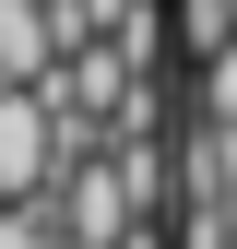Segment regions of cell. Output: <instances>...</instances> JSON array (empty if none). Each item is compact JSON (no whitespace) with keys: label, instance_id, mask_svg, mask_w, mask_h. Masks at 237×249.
<instances>
[{"label":"cell","instance_id":"obj_2","mask_svg":"<svg viewBox=\"0 0 237 249\" xmlns=\"http://www.w3.org/2000/svg\"><path fill=\"white\" fill-rule=\"evenodd\" d=\"M225 249H237V237H225Z\"/></svg>","mask_w":237,"mask_h":249},{"label":"cell","instance_id":"obj_1","mask_svg":"<svg viewBox=\"0 0 237 249\" xmlns=\"http://www.w3.org/2000/svg\"><path fill=\"white\" fill-rule=\"evenodd\" d=\"M202 119H190V131H237V48H214V59H202V95H190Z\"/></svg>","mask_w":237,"mask_h":249}]
</instances>
